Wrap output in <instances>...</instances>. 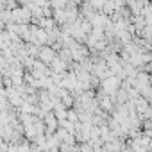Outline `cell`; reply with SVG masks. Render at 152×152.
Segmentation results:
<instances>
[{
	"mask_svg": "<svg viewBox=\"0 0 152 152\" xmlns=\"http://www.w3.org/2000/svg\"><path fill=\"white\" fill-rule=\"evenodd\" d=\"M38 59L43 61L45 64H52L57 57H56V50L52 47H41L39 48V54H38Z\"/></svg>",
	"mask_w": 152,
	"mask_h": 152,
	"instance_id": "6da1fadb",
	"label": "cell"
},
{
	"mask_svg": "<svg viewBox=\"0 0 152 152\" xmlns=\"http://www.w3.org/2000/svg\"><path fill=\"white\" fill-rule=\"evenodd\" d=\"M61 102H63L66 107H70V106L73 104V99H72V95H68V93H66V95H63V97H61Z\"/></svg>",
	"mask_w": 152,
	"mask_h": 152,
	"instance_id": "7a4b0ae2",
	"label": "cell"
}]
</instances>
